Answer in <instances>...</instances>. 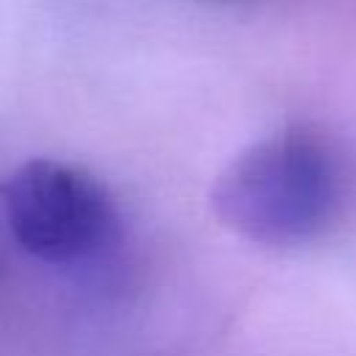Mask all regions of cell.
I'll list each match as a JSON object with an SVG mask.
<instances>
[{"instance_id":"obj_1","label":"cell","mask_w":356,"mask_h":356,"mask_svg":"<svg viewBox=\"0 0 356 356\" xmlns=\"http://www.w3.org/2000/svg\"><path fill=\"white\" fill-rule=\"evenodd\" d=\"M350 192L339 147L312 125H289L245 147L214 181L217 220L267 248H295L325 236Z\"/></svg>"},{"instance_id":"obj_2","label":"cell","mask_w":356,"mask_h":356,"mask_svg":"<svg viewBox=\"0 0 356 356\" xmlns=\"http://www.w3.org/2000/svg\"><path fill=\"white\" fill-rule=\"evenodd\" d=\"M0 203L14 242L47 264L100 256L120 234L108 189L83 167L31 159L0 184Z\"/></svg>"}]
</instances>
